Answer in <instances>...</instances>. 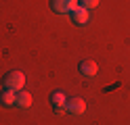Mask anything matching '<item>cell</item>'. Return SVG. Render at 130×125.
Segmentation results:
<instances>
[{
  "label": "cell",
  "instance_id": "cell-1",
  "mask_svg": "<svg viewBox=\"0 0 130 125\" xmlns=\"http://www.w3.org/2000/svg\"><path fill=\"white\" fill-rule=\"evenodd\" d=\"M23 86H25V75H23L21 71H9L2 77V88L4 90L19 92V90H23Z\"/></svg>",
  "mask_w": 130,
  "mask_h": 125
},
{
  "label": "cell",
  "instance_id": "cell-2",
  "mask_svg": "<svg viewBox=\"0 0 130 125\" xmlns=\"http://www.w3.org/2000/svg\"><path fill=\"white\" fill-rule=\"evenodd\" d=\"M65 111H67L69 115H74V117L84 115V111H86V100H84V98H78V96L67 98V100H65Z\"/></svg>",
  "mask_w": 130,
  "mask_h": 125
},
{
  "label": "cell",
  "instance_id": "cell-3",
  "mask_svg": "<svg viewBox=\"0 0 130 125\" xmlns=\"http://www.w3.org/2000/svg\"><path fill=\"white\" fill-rule=\"evenodd\" d=\"M76 6H78V0H51V8H53V13H57V15L71 13Z\"/></svg>",
  "mask_w": 130,
  "mask_h": 125
},
{
  "label": "cell",
  "instance_id": "cell-4",
  "mask_svg": "<svg viewBox=\"0 0 130 125\" xmlns=\"http://www.w3.org/2000/svg\"><path fill=\"white\" fill-rule=\"evenodd\" d=\"M69 15H71V21H74L76 25H86L88 21H90V11L84 8V6H80V4H78Z\"/></svg>",
  "mask_w": 130,
  "mask_h": 125
},
{
  "label": "cell",
  "instance_id": "cell-5",
  "mask_svg": "<svg viewBox=\"0 0 130 125\" xmlns=\"http://www.w3.org/2000/svg\"><path fill=\"white\" fill-rule=\"evenodd\" d=\"M78 71L82 73L84 77H94L96 71H99V67H96L94 61H82V63L78 65Z\"/></svg>",
  "mask_w": 130,
  "mask_h": 125
},
{
  "label": "cell",
  "instance_id": "cell-6",
  "mask_svg": "<svg viewBox=\"0 0 130 125\" xmlns=\"http://www.w3.org/2000/svg\"><path fill=\"white\" fill-rule=\"evenodd\" d=\"M15 100H17V92H13V90H2L0 92V104L2 106H15Z\"/></svg>",
  "mask_w": 130,
  "mask_h": 125
},
{
  "label": "cell",
  "instance_id": "cell-7",
  "mask_svg": "<svg viewBox=\"0 0 130 125\" xmlns=\"http://www.w3.org/2000/svg\"><path fill=\"white\" fill-rule=\"evenodd\" d=\"M15 106L29 108V106H31V94L25 92V90H19V92H17V100H15Z\"/></svg>",
  "mask_w": 130,
  "mask_h": 125
},
{
  "label": "cell",
  "instance_id": "cell-8",
  "mask_svg": "<svg viewBox=\"0 0 130 125\" xmlns=\"http://www.w3.org/2000/svg\"><path fill=\"white\" fill-rule=\"evenodd\" d=\"M51 100H53V106H59V104H65V100H67V98H65V94H63V92H59V90H57V92H53Z\"/></svg>",
  "mask_w": 130,
  "mask_h": 125
},
{
  "label": "cell",
  "instance_id": "cell-9",
  "mask_svg": "<svg viewBox=\"0 0 130 125\" xmlns=\"http://www.w3.org/2000/svg\"><path fill=\"white\" fill-rule=\"evenodd\" d=\"M80 6L88 8V11H92L94 6H99V0H80Z\"/></svg>",
  "mask_w": 130,
  "mask_h": 125
},
{
  "label": "cell",
  "instance_id": "cell-10",
  "mask_svg": "<svg viewBox=\"0 0 130 125\" xmlns=\"http://www.w3.org/2000/svg\"><path fill=\"white\" fill-rule=\"evenodd\" d=\"M55 108V115H63V113H67L65 111V104H59V106H53Z\"/></svg>",
  "mask_w": 130,
  "mask_h": 125
}]
</instances>
